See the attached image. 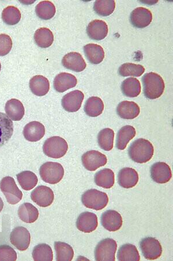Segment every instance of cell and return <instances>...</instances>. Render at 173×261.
<instances>
[{
	"label": "cell",
	"mask_w": 173,
	"mask_h": 261,
	"mask_svg": "<svg viewBox=\"0 0 173 261\" xmlns=\"http://www.w3.org/2000/svg\"><path fill=\"white\" fill-rule=\"evenodd\" d=\"M12 41L10 36L0 35V56L4 57L9 54L12 48Z\"/></svg>",
	"instance_id": "cell-42"
},
{
	"label": "cell",
	"mask_w": 173,
	"mask_h": 261,
	"mask_svg": "<svg viewBox=\"0 0 173 261\" xmlns=\"http://www.w3.org/2000/svg\"><path fill=\"white\" fill-rule=\"evenodd\" d=\"M10 242L16 249L26 251L30 245L31 235L24 227H16L10 234Z\"/></svg>",
	"instance_id": "cell-10"
},
{
	"label": "cell",
	"mask_w": 173,
	"mask_h": 261,
	"mask_svg": "<svg viewBox=\"0 0 173 261\" xmlns=\"http://www.w3.org/2000/svg\"><path fill=\"white\" fill-rule=\"evenodd\" d=\"M119 260H140L141 256L136 246L132 244L122 245L117 254Z\"/></svg>",
	"instance_id": "cell-34"
},
{
	"label": "cell",
	"mask_w": 173,
	"mask_h": 261,
	"mask_svg": "<svg viewBox=\"0 0 173 261\" xmlns=\"http://www.w3.org/2000/svg\"><path fill=\"white\" fill-rule=\"evenodd\" d=\"M94 181L97 186L105 189L111 188L115 184V174L112 170L105 168L96 172Z\"/></svg>",
	"instance_id": "cell-29"
},
{
	"label": "cell",
	"mask_w": 173,
	"mask_h": 261,
	"mask_svg": "<svg viewBox=\"0 0 173 261\" xmlns=\"http://www.w3.org/2000/svg\"><path fill=\"white\" fill-rule=\"evenodd\" d=\"M1 69H2V65H1V63H0V71H1Z\"/></svg>",
	"instance_id": "cell-45"
},
{
	"label": "cell",
	"mask_w": 173,
	"mask_h": 261,
	"mask_svg": "<svg viewBox=\"0 0 173 261\" xmlns=\"http://www.w3.org/2000/svg\"><path fill=\"white\" fill-rule=\"evenodd\" d=\"M17 179L23 189L25 191H30L39 182V179L33 172L30 171H24L17 174Z\"/></svg>",
	"instance_id": "cell-33"
},
{
	"label": "cell",
	"mask_w": 173,
	"mask_h": 261,
	"mask_svg": "<svg viewBox=\"0 0 173 261\" xmlns=\"http://www.w3.org/2000/svg\"><path fill=\"white\" fill-rule=\"evenodd\" d=\"M108 31L107 23L102 20L92 21L87 28L88 37L96 41L103 40L108 36Z\"/></svg>",
	"instance_id": "cell-18"
},
{
	"label": "cell",
	"mask_w": 173,
	"mask_h": 261,
	"mask_svg": "<svg viewBox=\"0 0 173 261\" xmlns=\"http://www.w3.org/2000/svg\"><path fill=\"white\" fill-rule=\"evenodd\" d=\"M145 68L141 65L126 63L122 65L119 68V73L122 77H140L145 73Z\"/></svg>",
	"instance_id": "cell-39"
},
{
	"label": "cell",
	"mask_w": 173,
	"mask_h": 261,
	"mask_svg": "<svg viewBox=\"0 0 173 261\" xmlns=\"http://www.w3.org/2000/svg\"><path fill=\"white\" fill-rule=\"evenodd\" d=\"M98 218L96 214L84 212L79 216L77 221V228L84 233H91L98 227Z\"/></svg>",
	"instance_id": "cell-16"
},
{
	"label": "cell",
	"mask_w": 173,
	"mask_h": 261,
	"mask_svg": "<svg viewBox=\"0 0 173 261\" xmlns=\"http://www.w3.org/2000/svg\"><path fill=\"white\" fill-rule=\"evenodd\" d=\"M29 88L32 94L39 96H44L49 91V82L43 75H36L29 81Z\"/></svg>",
	"instance_id": "cell-24"
},
{
	"label": "cell",
	"mask_w": 173,
	"mask_h": 261,
	"mask_svg": "<svg viewBox=\"0 0 173 261\" xmlns=\"http://www.w3.org/2000/svg\"><path fill=\"white\" fill-rule=\"evenodd\" d=\"M16 252L13 248L8 245L0 246V261L16 260Z\"/></svg>",
	"instance_id": "cell-43"
},
{
	"label": "cell",
	"mask_w": 173,
	"mask_h": 261,
	"mask_svg": "<svg viewBox=\"0 0 173 261\" xmlns=\"http://www.w3.org/2000/svg\"><path fill=\"white\" fill-rule=\"evenodd\" d=\"M84 98L82 91L75 90L63 96L61 100L62 106L68 112H76L79 110Z\"/></svg>",
	"instance_id": "cell-14"
},
{
	"label": "cell",
	"mask_w": 173,
	"mask_h": 261,
	"mask_svg": "<svg viewBox=\"0 0 173 261\" xmlns=\"http://www.w3.org/2000/svg\"><path fill=\"white\" fill-rule=\"evenodd\" d=\"M83 165L86 170L96 171L106 165L108 159L105 154L96 150H90L83 154L82 157Z\"/></svg>",
	"instance_id": "cell-9"
},
{
	"label": "cell",
	"mask_w": 173,
	"mask_h": 261,
	"mask_svg": "<svg viewBox=\"0 0 173 261\" xmlns=\"http://www.w3.org/2000/svg\"><path fill=\"white\" fill-rule=\"evenodd\" d=\"M23 134L28 141H39L45 136V126L39 121H31L25 126Z\"/></svg>",
	"instance_id": "cell-19"
},
{
	"label": "cell",
	"mask_w": 173,
	"mask_h": 261,
	"mask_svg": "<svg viewBox=\"0 0 173 261\" xmlns=\"http://www.w3.org/2000/svg\"><path fill=\"white\" fill-rule=\"evenodd\" d=\"M122 93L127 97H137L141 92L140 82L136 78L130 77L125 80L121 84Z\"/></svg>",
	"instance_id": "cell-30"
},
{
	"label": "cell",
	"mask_w": 173,
	"mask_h": 261,
	"mask_svg": "<svg viewBox=\"0 0 173 261\" xmlns=\"http://www.w3.org/2000/svg\"><path fill=\"white\" fill-rule=\"evenodd\" d=\"M151 176L155 182L166 184L169 182L172 177L171 168L165 163H156L151 168Z\"/></svg>",
	"instance_id": "cell-13"
},
{
	"label": "cell",
	"mask_w": 173,
	"mask_h": 261,
	"mask_svg": "<svg viewBox=\"0 0 173 261\" xmlns=\"http://www.w3.org/2000/svg\"><path fill=\"white\" fill-rule=\"evenodd\" d=\"M143 92L149 99H158L164 92V83L160 75L154 72L146 73L142 79Z\"/></svg>",
	"instance_id": "cell-2"
},
{
	"label": "cell",
	"mask_w": 173,
	"mask_h": 261,
	"mask_svg": "<svg viewBox=\"0 0 173 261\" xmlns=\"http://www.w3.org/2000/svg\"><path fill=\"white\" fill-rule=\"evenodd\" d=\"M0 189L6 197L8 203L16 204L22 199L23 193L11 176L4 177L0 182Z\"/></svg>",
	"instance_id": "cell-6"
},
{
	"label": "cell",
	"mask_w": 173,
	"mask_h": 261,
	"mask_svg": "<svg viewBox=\"0 0 173 261\" xmlns=\"http://www.w3.org/2000/svg\"><path fill=\"white\" fill-rule=\"evenodd\" d=\"M13 133V123L8 116L0 112V147L9 141Z\"/></svg>",
	"instance_id": "cell-23"
},
{
	"label": "cell",
	"mask_w": 173,
	"mask_h": 261,
	"mask_svg": "<svg viewBox=\"0 0 173 261\" xmlns=\"http://www.w3.org/2000/svg\"><path fill=\"white\" fill-rule=\"evenodd\" d=\"M116 8L115 1H96L94 4V10L100 16H108L111 15Z\"/></svg>",
	"instance_id": "cell-41"
},
{
	"label": "cell",
	"mask_w": 173,
	"mask_h": 261,
	"mask_svg": "<svg viewBox=\"0 0 173 261\" xmlns=\"http://www.w3.org/2000/svg\"><path fill=\"white\" fill-rule=\"evenodd\" d=\"M20 11L14 6H8L2 12L3 22L10 26L18 24L21 19Z\"/></svg>",
	"instance_id": "cell-40"
},
{
	"label": "cell",
	"mask_w": 173,
	"mask_h": 261,
	"mask_svg": "<svg viewBox=\"0 0 173 261\" xmlns=\"http://www.w3.org/2000/svg\"><path fill=\"white\" fill-rule=\"evenodd\" d=\"M33 38H34L36 44L42 48L50 47L54 41V35L52 32L46 28L38 29Z\"/></svg>",
	"instance_id": "cell-31"
},
{
	"label": "cell",
	"mask_w": 173,
	"mask_h": 261,
	"mask_svg": "<svg viewBox=\"0 0 173 261\" xmlns=\"http://www.w3.org/2000/svg\"><path fill=\"white\" fill-rule=\"evenodd\" d=\"M153 20L151 12L144 7H138L130 14V22L135 28L143 29L149 26Z\"/></svg>",
	"instance_id": "cell-12"
},
{
	"label": "cell",
	"mask_w": 173,
	"mask_h": 261,
	"mask_svg": "<svg viewBox=\"0 0 173 261\" xmlns=\"http://www.w3.org/2000/svg\"><path fill=\"white\" fill-rule=\"evenodd\" d=\"M18 216L21 220L27 224L35 222L39 217V210L29 203H25L20 206Z\"/></svg>",
	"instance_id": "cell-28"
},
{
	"label": "cell",
	"mask_w": 173,
	"mask_h": 261,
	"mask_svg": "<svg viewBox=\"0 0 173 261\" xmlns=\"http://www.w3.org/2000/svg\"><path fill=\"white\" fill-rule=\"evenodd\" d=\"M101 224L108 231H116L121 228L122 218L120 213L115 210H109L102 214Z\"/></svg>",
	"instance_id": "cell-15"
},
{
	"label": "cell",
	"mask_w": 173,
	"mask_h": 261,
	"mask_svg": "<svg viewBox=\"0 0 173 261\" xmlns=\"http://www.w3.org/2000/svg\"><path fill=\"white\" fill-rule=\"evenodd\" d=\"M115 133L111 128H105L98 134V143L100 148L105 151H110L113 148Z\"/></svg>",
	"instance_id": "cell-37"
},
{
	"label": "cell",
	"mask_w": 173,
	"mask_h": 261,
	"mask_svg": "<svg viewBox=\"0 0 173 261\" xmlns=\"http://www.w3.org/2000/svg\"><path fill=\"white\" fill-rule=\"evenodd\" d=\"M140 247L145 258L149 260L158 259L162 254V247L157 239L148 237L142 240Z\"/></svg>",
	"instance_id": "cell-8"
},
{
	"label": "cell",
	"mask_w": 173,
	"mask_h": 261,
	"mask_svg": "<svg viewBox=\"0 0 173 261\" xmlns=\"http://www.w3.org/2000/svg\"><path fill=\"white\" fill-rule=\"evenodd\" d=\"M141 109L136 103L130 101H123L118 105L117 113L122 119L132 120L140 114Z\"/></svg>",
	"instance_id": "cell-22"
},
{
	"label": "cell",
	"mask_w": 173,
	"mask_h": 261,
	"mask_svg": "<svg viewBox=\"0 0 173 261\" xmlns=\"http://www.w3.org/2000/svg\"><path fill=\"white\" fill-rule=\"evenodd\" d=\"M104 104L102 99L96 96L88 98L84 105V112L88 116L95 117L102 114Z\"/></svg>",
	"instance_id": "cell-32"
},
{
	"label": "cell",
	"mask_w": 173,
	"mask_h": 261,
	"mask_svg": "<svg viewBox=\"0 0 173 261\" xmlns=\"http://www.w3.org/2000/svg\"><path fill=\"white\" fill-rule=\"evenodd\" d=\"M154 149L153 144L145 139L140 138L130 145L128 153L132 161L143 164L149 162L153 158Z\"/></svg>",
	"instance_id": "cell-1"
},
{
	"label": "cell",
	"mask_w": 173,
	"mask_h": 261,
	"mask_svg": "<svg viewBox=\"0 0 173 261\" xmlns=\"http://www.w3.org/2000/svg\"><path fill=\"white\" fill-rule=\"evenodd\" d=\"M68 149L67 142L61 137H53L48 138L43 146L45 154L53 159H60L64 156Z\"/></svg>",
	"instance_id": "cell-5"
},
{
	"label": "cell",
	"mask_w": 173,
	"mask_h": 261,
	"mask_svg": "<svg viewBox=\"0 0 173 261\" xmlns=\"http://www.w3.org/2000/svg\"><path fill=\"white\" fill-rule=\"evenodd\" d=\"M32 255L33 259L36 261H52L53 259L52 248L46 244H40L36 246L33 248Z\"/></svg>",
	"instance_id": "cell-38"
},
{
	"label": "cell",
	"mask_w": 173,
	"mask_h": 261,
	"mask_svg": "<svg viewBox=\"0 0 173 261\" xmlns=\"http://www.w3.org/2000/svg\"><path fill=\"white\" fill-rule=\"evenodd\" d=\"M40 174L44 182L54 185L60 182L64 177V170L60 163L47 162L40 167Z\"/></svg>",
	"instance_id": "cell-4"
},
{
	"label": "cell",
	"mask_w": 173,
	"mask_h": 261,
	"mask_svg": "<svg viewBox=\"0 0 173 261\" xmlns=\"http://www.w3.org/2000/svg\"><path fill=\"white\" fill-rule=\"evenodd\" d=\"M136 129L130 125H126L122 127L118 132L116 140V147L118 149L123 150L130 140L136 136Z\"/></svg>",
	"instance_id": "cell-27"
},
{
	"label": "cell",
	"mask_w": 173,
	"mask_h": 261,
	"mask_svg": "<svg viewBox=\"0 0 173 261\" xmlns=\"http://www.w3.org/2000/svg\"><path fill=\"white\" fill-rule=\"evenodd\" d=\"M78 81L74 75L67 73H61L55 77L54 88L58 92L65 91L77 85Z\"/></svg>",
	"instance_id": "cell-20"
},
{
	"label": "cell",
	"mask_w": 173,
	"mask_h": 261,
	"mask_svg": "<svg viewBox=\"0 0 173 261\" xmlns=\"http://www.w3.org/2000/svg\"><path fill=\"white\" fill-rule=\"evenodd\" d=\"M82 201L87 208L99 211L107 207L109 197L106 193L92 189L83 193Z\"/></svg>",
	"instance_id": "cell-3"
},
{
	"label": "cell",
	"mask_w": 173,
	"mask_h": 261,
	"mask_svg": "<svg viewBox=\"0 0 173 261\" xmlns=\"http://www.w3.org/2000/svg\"><path fill=\"white\" fill-rule=\"evenodd\" d=\"M32 200L42 207H47L53 203L54 193L51 189L46 186L36 188L31 193Z\"/></svg>",
	"instance_id": "cell-11"
},
{
	"label": "cell",
	"mask_w": 173,
	"mask_h": 261,
	"mask_svg": "<svg viewBox=\"0 0 173 261\" xmlns=\"http://www.w3.org/2000/svg\"><path fill=\"white\" fill-rule=\"evenodd\" d=\"M3 207H4L3 201L1 197H0V213L2 212V211L3 209Z\"/></svg>",
	"instance_id": "cell-44"
},
{
	"label": "cell",
	"mask_w": 173,
	"mask_h": 261,
	"mask_svg": "<svg viewBox=\"0 0 173 261\" xmlns=\"http://www.w3.org/2000/svg\"><path fill=\"white\" fill-rule=\"evenodd\" d=\"M117 244L115 240L105 239L100 241L95 249V258L96 260H115Z\"/></svg>",
	"instance_id": "cell-7"
},
{
	"label": "cell",
	"mask_w": 173,
	"mask_h": 261,
	"mask_svg": "<svg viewBox=\"0 0 173 261\" xmlns=\"http://www.w3.org/2000/svg\"><path fill=\"white\" fill-rule=\"evenodd\" d=\"M56 7L49 1L41 2L36 7L37 16L43 20L51 19L56 14Z\"/></svg>",
	"instance_id": "cell-36"
},
{
	"label": "cell",
	"mask_w": 173,
	"mask_h": 261,
	"mask_svg": "<svg viewBox=\"0 0 173 261\" xmlns=\"http://www.w3.org/2000/svg\"><path fill=\"white\" fill-rule=\"evenodd\" d=\"M62 64L65 68L76 72H81L86 69L87 66L82 55L75 52L65 55L62 58Z\"/></svg>",
	"instance_id": "cell-17"
},
{
	"label": "cell",
	"mask_w": 173,
	"mask_h": 261,
	"mask_svg": "<svg viewBox=\"0 0 173 261\" xmlns=\"http://www.w3.org/2000/svg\"><path fill=\"white\" fill-rule=\"evenodd\" d=\"M84 52L91 64L98 65L103 61L105 52L101 46L95 44H88L84 46Z\"/></svg>",
	"instance_id": "cell-26"
},
{
	"label": "cell",
	"mask_w": 173,
	"mask_h": 261,
	"mask_svg": "<svg viewBox=\"0 0 173 261\" xmlns=\"http://www.w3.org/2000/svg\"><path fill=\"white\" fill-rule=\"evenodd\" d=\"M54 248L56 252V260L70 261L73 259L74 251L68 244L56 242H54Z\"/></svg>",
	"instance_id": "cell-35"
},
{
	"label": "cell",
	"mask_w": 173,
	"mask_h": 261,
	"mask_svg": "<svg viewBox=\"0 0 173 261\" xmlns=\"http://www.w3.org/2000/svg\"><path fill=\"white\" fill-rule=\"evenodd\" d=\"M118 180L120 187L129 189L136 186L139 182V175L136 170L132 168H124L118 175Z\"/></svg>",
	"instance_id": "cell-21"
},
{
	"label": "cell",
	"mask_w": 173,
	"mask_h": 261,
	"mask_svg": "<svg viewBox=\"0 0 173 261\" xmlns=\"http://www.w3.org/2000/svg\"><path fill=\"white\" fill-rule=\"evenodd\" d=\"M5 111L8 117L15 121L22 120L25 113L23 103L20 100L16 99H12L7 101Z\"/></svg>",
	"instance_id": "cell-25"
}]
</instances>
